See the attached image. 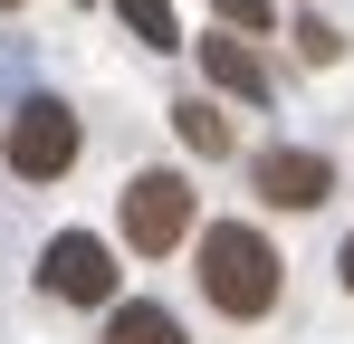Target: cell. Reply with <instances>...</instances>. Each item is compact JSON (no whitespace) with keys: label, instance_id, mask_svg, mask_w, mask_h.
Returning <instances> with one entry per match:
<instances>
[{"label":"cell","instance_id":"cell-6","mask_svg":"<svg viewBox=\"0 0 354 344\" xmlns=\"http://www.w3.org/2000/svg\"><path fill=\"white\" fill-rule=\"evenodd\" d=\"M201 77H211L221 96H239V106H268V96H278L268 57L249 48V39H201Z\"/></svg>","mask_w":354,"mask_h":344},{"label":"cell","instance_id":"cell-5","mask_svg":"<svg viewBox=\"0 0 354 344\" xmlns=\"http://www.w3.org/2000/svg\"><path fill=\"white\" fill-rule=\"evenodd\" d=\"M249 182H259V201H278V211H316V201L335 191V163L306 153V144H268V153L249 163Z\"/></svg>","mask_w":354,"mask_h":344},{"label":"cell","instance_id":"cell-13","mask_svg":"<svg viewBox=\"0 0 354 344\" xmlns=\"http://www.w3.org/2000/svg\"><path fill=\"white\" fill-rule=\"evenodd\" d=\"M0 10H10V0H0Z\"/></svg>","mask_w":354,"mask_h":344},{"label":"cell","instance_id":"cell-8","mask_svg":"<svg viewBox=\"0 0 354 344\" xmlns=\"http://www.w3.org/2000/svg\"><path fill=\"white\" fill-rule=\"evenodd\" d=\"M173 134L201 153V163H211V153H230V115L211 106V96H182V106H173Z\"/></svg>","mask_w":354,"mask_h":344},{"label":"cell","instance_id":"cell-11","mask_svg":"<svg viewBox=\"0 0 354 344\" xmlns=\"http://www.w3.org/2000/svg\"><path fill=\"white\" fill-rule=\"evenodd\" d=\"M297 48H306V57H316V67H326V57L345 48V39H335V29H326V19H297Z\"/></svg>","mask_w":354,"mask_h":344},{"label":"cell","instance_id":"cell-3","mask_svg":"<svg viewBox=\"0 0 354 344\" xmlns=\"http://www.w3.org/2000/svg\"><path fill=\"white\" fill-rule=\"evenodd\" d=\"M182 239H192V182H182V172H134V182H124V249L163 258Z\"/></svg>","mask_w":354,"mask_h":344},{"label":"cell","instance_id":"cell-4","mask_svg":"<svg viewBox=\"0 0 354 344\" xmlns=\"http://www.w3.org/2000/svg\"><path fill=\"white\" fill-rule=\"evenodd\" d=\"M39 287L67 296V306H115V249H106L96 229H58V239L39 249Z\"/></svg>","mask_w":354,"mask_h":344},{"label":"cell","instance_id":"cell-9","mask_svg":"<svg viewBox=\"0 0 354 344\" xmlns=\"http://www.w3.org/2000/svg\"><path fill=\"white\" fill-rule=\"evenodd\" d=\"M124 19H134V39L144 48H182V19H173V0H115Z\"/></svg>","mask_w":354,"mask_h":344},{"label":"cell","instance_id":"cell-1","mask_svg":"<svg viewBox=\"0 0 354 344\" xmlns=\"http://www.w3.org/2000/svg\"><path fill=\"white\" fill-rule=\"evenodd\" d=\"M278 287H288V268H278V249H268L249 220H211L201 229V296H211L221 316H239V325L268 316Z\"/></svg>","mask_w":354,"mask_h":344},{"label":"cell","instance_id":"cell-7","mask_svg":"<svg viewBox=\"0 0 354 344\" xmlns=\"http://www.w3.org/2000/svg\"><path fill=\"white\" fill-rule=\"evenodd\" d=\"M106 344H182V316H173V306H144V296H124L115 316H106Z\"/></svg>","mask_w":354,"mask_h":344},{"label":"cell","instance_id":"cell-10","mask_svg":"<svg viewBox=\"0 0 354 344\" xmlns=\"http://www.w3.org/2000/svg\"><path fill=\"white\" fill-rule=\"evenodd\" d=\"M211 10H221L230 29H268V19H278V0H211Z\"/></svg>","mask_w":354,"mask_h":344},{"label":"cell","instance_id":"cell-2","mask_svg":"<svg viewBox=\"0 0 354 344\" xmlns=\"http://www.w3.org/2000/svg\"><path fill=\"white\" fill-rule=\"evenodd\" d=\"M0 163L19 172V182H58L77 163V115L58 96H29V106L10 115V134H0Z\"/></svg>","mask_w":354,"mask_h":344},{"label":"cell","instance_id":"cell-12","mask_svg":"<svg viewBox=\"0 0 354 344\" xmlns=\"http://www.w3.org/2000/svg\"><path fill=\"white\" fill-rule=\"evenodd\" d=\"M335 268H345V296H354V229H345V249H335Z\"/></svg>","mask_w":354,"mask_h":344}]
</instances>
